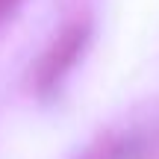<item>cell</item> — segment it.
Returning <instances> with one entry per match:
<instances>
[{
	"instance_id": "1",
	"label": "cell",
	"mask_w": 159,
	"mask_h": 159,
	"mask_svg": "<svg viewBox=\"0 0 159 159\" xmlns=\"http://www.w3.org/2000/svg\"><path fill=\"white\" fill-rule=\"evenodd\" d=\"M85 33H89V30H85L83 24H71V27H65L62 33L53 39V44L41 53L39 65H35V85H39V91L53 89L59 80L74 68V62L80 59V53H83V47H85V39H89Z\"/></svg>"
},
{
	"instance_id": "2",
	"label": "cell",
	"mask_w": 159,
	"mask_h": 159,
	"mask_svg": "<svg viewBox=\"0 0 159 159\" xmlns=\"http://www.w3.org/2000/svg\"><path fill=\"white\" fill-rule=\"evenodd\" d=\"M18 3H21V0H0V24H3L6 18L18 9Z\"/></svg>"
}]
</instances>
